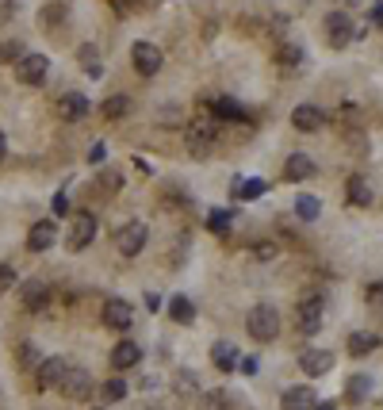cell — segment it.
<instances>
[{
    "instance_id": "obj_4",
    "label": "cell",
    "mask_w": 383,
    "mask_h": 410,
    "mask_svg": "<svg viewBox=\"0 0 383 410\" xmlns=\"http://www.w3.org/2000/svg\"><path fill=\"white\" fill-rule=\"evenodd\" d=\"M92 238H96V215H92V211H77V215H73L69 234H65V245H69L73 253H81V250L92 245Z\"/></svg>"
},
{
    "instance_id": "obj_33",
    "label": "cell",
    "mask_w": 383,
    "mask_h": 410,
    "mask_svg": "<svg viewBox=\"0 0 383 410\" xmlns=\"http://www.w3.org/2000/svg\"><path fill=\"white\" fill-rule=\"evenodd\" d=\"M173 383H176V391H181V395H200V383H195V376H188V372H181Z\"/></svg>"
},
{
    "instance_id": "obj_18",
    "label": "cell",
    "mask_w": 383,
    "mask_h": 410,
    "mask_svg": "<svg viewBox=\"0 0 383 410\" xmlns=\"http://www.w3.org/2000/svg\"><path fill=\"white\" fill-rule=\"evenodd\" d=\"M265 192H268V184L260 177H238L230 184V196H234V200H246V203L257 200V196H265Z\"/></svg>"
},
{
    "instance_id": "obj_3",
    "label": "cell",
    "mask_w": 383,
    "mask_h": 410,
    "mask_svg": "<svg viewBox=\"0 0 383 410\" xmlns=\"http://www.w3.org/2000/svg\"><path fill=\"white\" fill-rule=\"evenodd\" d=\"M146 242H150V226L138 223V219H134V223H123L116 231V250L123 253V257H138Z\"/></svg>"
},
{
    "instance_id": "obj_36",
    "label": "cell",
    "mask_w": 383,
    "mask_h": 410,
    "mask_svg": "<svg viewBox=\"0 0 383 410\" xmlns=\"http://www.w3.org/2000/svg\"><path fill=\"white\" fill-rule=\"evenodd\" d=\"M364 299H368V307H383V280L368 284V288H364Z\"/></svg>"
},
{
    "instance_id": "obj_23",
    "label": "cell",
    "mask_w": 383,
    "mask_h": 410,
    "mask_svg": "<svg viewBox=\"0 0 383 410\" xmlns=\"http://www.w3.org/2000/svg\"><path fill=\"white\" fill-rule=\"evenodd\" d=\"M169 318H173V322H181V326L195 322V307H192V299H184V295H173V299H169Z\"/></svg>"
},
{
    "instance_id": "obj_45",
    "label": "cell",
    "mask_w": 383,
    "mask_h": 410,
    "mask_svg": "<svg viewBox=\"0 0 383 410\" xmlns=\"http://www.w3.org/2000/svg\"><path fill=\"white\" fill-rule=\"evenodd\" d=\"M111 8H116V12H130V8H134V0H108Z\"/></svg>"
},
{
    "instance_id": "obj_15",
    "label": "cell",
    "mask_w": 383,
    "mask_h": 410,
    "mask_svg": "<svg viewBox=\"0 0 383 410\" xmlns=\"http://www.w3.org/2000/svg\"><path fill=\"white\" fill-rule=\"evenodd\" d=\"M291 127L307 130V135H311V130H322L326 127V111L314 108V104H299V108L291 111Z\"/></svg>"
},
{
    "instance_id": "obj_38",
    "label": "cell",
    "mask_w": 383,
    "mask_h": 410,
    "mask_svg": "<svg viewBox=\"0 0 383 410\" xmlns=\"http://www.w3.org/2000/svg\"><path fill=\"white\" fill-rule=\"evenodd\" d=\"M15 288V268L12 265H0V292Z\"/></svg>"
},
{
    "instance_id": "obj_10",
    "label": "cell",
    "mask_w": 383,
    "mask_h": 410,
    "mask_svg": "<svg viewBox=\"0 0 383 410\" xmlns=\"http://www.w3.org/2000/svg\"><path fill=\"white\" fill-rule=\"evenodd\" d=\"M58 391L65 399H92V376H88L85 368H73L69 364V372H65V380H62Z\"/></svg>"
},
{
    "instance_id": "obj_11",
    "label": "cell",
    "mask_w": 383,
    "mask_h": 410,
    "mask_svg": "<svg viewBox=\"0 0 383 410\" xmlns=\"http://www.w3.org/2000/svg\"><path fill=\"white\" fill-rule=\"evenodd\" d=\"M65 372H69V364H65L62 357H46L43 364L35 368V380H39V388L43 391H54V388H62Z\"/></svg>"
},
{
    "instance_id": "obj_46",
    "label": "cell",
    "mask_w": 383,
    "mask_h": 410,
    "mask_svg": "<svg viewBox=\"0 0 383 410\" xmlns=\"http://www.w3.org/2000/svg\"><path fill=\"white\" fill-rule=\"evenodd\" d=\"M146 307H150V310H161V299H158L153 292H146Z\"/></svg>"
},
{
    "instance_id": "obj_37",
    "label": "cell",
    "mask_w": 383,
    "mask_h": 410,
    "mask_svg": "<svg viewBox=\"0 0 383 410\" xmlns=\"http://www.w3.org/2000/svg\"><path fill=\"white\" fill-rule=\"evenodd\" d=\"M65 12H69L65 4H50V8H46V15H43V23H46V27H54L58 20H65Z\"/></svg>"
},
{
    "instance_id": "obj_48",
    "label": "cell",
    "mask_w": 383,
    "mask_h": 410,
    "mask_svg": "<svg viewBox=\"0 0 383 410\" xmlns=\"http://www.w3.org/2000/svg\"><path fill=\"white\" fill-rule=\"evenodd\" d=\"M4 153H8V138L0 135V158H4Z\"/></svg>"
},
{
    "instance_id": "obj_35",
    "label": "cell",
    "mask_w": 383,
    "mask_h": 410,
    "mask_svg": "<svg viewBox=\"0 0 383 410\" xmlns=\"http://www.w3.org/2000/svg\"><path fill=\"white\" fill-rule=\"evenodd\" d=\"M20 58H23L20 43H0V62H20Z\"/></svg>"
},
{
    "instance_id": "obj_1",
    "label": "cell",
    "mask_w": 383,
    "mask_h": 410,
    "mask_svg": "<svg viewBox=\"0 0 383 410\" xmlns=\"http://www.w3.org/2000/svg\"><path fill=\"white\" fill-rule=\"evenodd\" d=\"M215 135H218V119L211 116H192L184 123V146L192 150V158H207V150L215 146Z\"/></svg>"
},
{
    "instance_id": "obj_43",
    "label": "cell",
    "mask_w": 383,
    "mask_h": 410,
    "mask_svg": "<svg viewBox=\"0 0 383 410\" xmlns=\"http://www.w3.org/2000/svg\"><path fill=\"white\" fill-rule=\"evenodd\" d=\"M238 372H246V376H257V357H242V360H238Z\"/></svg>"
},
{
    "instance_id": "obj_25",
    "label": "cell",
    "mask_w": 383,
    "mask_h": 410,
    "mask_svg": "<svg viewBox=\"0 0 383 410\" xmlns=\"http://www.w3.org/2000/svg\"><path fill=\"white\" fill-rule=\"evenodd\" d=\"M77 62H81V69L88 73V77H104V69H100V50H96L92 43H85L77 50Z\"/></svg>"
},
{
    "instance_id": "obj_22",
    "label": "cell",
    "mask_w": 383,
    "mask_h": 410,
    "mask_svg": "<svg viewBox=\"0 0 383 410\" xmlns=\"http://www.w3.org/2000/svg\"><path fill=\"white\" fill-rule=\"evenodd\" d=\"M345 196H349V203H353V207H368V203H372V184L364 177H349Z\"/></svg>"
},
{
    "instance_id": "obj_49",
    "label": "cell",
    "mask_w": 383,
    "mask_h": 410,
    "mask_svg": "<svg viewBox=\"0 0 383 410\" xmlns=\"http://www.w3.org/2000/svg\"><path fill=\"white\" fill-rule=\"evenodd\" d=\"M314 410H333V406H314Z\"/></svg>"
},
{
    "instance_id": "obj_42",
    "label": "cell",
    "mask_w": 383,
    "mask_h": 410,
    "mask_svg": "<svg viewBox=\"0 0 383 410\" xmlns=\"http://www.w3.org/2000/svg\"><path fill=\"white\" fill-rule=\"evenodd\" d=\"M253 253H257L260 261H272V257H276V245H272V242H257Z\"/></svg>"
},
{
    "instance_id": "obj_20",
    "label": "cell",
    "mask_w": 383,
    "mask_h": 410,
    "mask_svg": "<svg viewBox=\"0 0 383 410\" xmlns=\"http://www.w3.org/2000/svg\"><path fill=\"white\" fill-rule=\"evenodd\" d=\"M284 177H288V180L314 177V161L307 158V153H288V161H284Z\"/></svg>"
},
{
    "instance_id": "obj_21",
    "label": "cell",
    "mask_w": 383,
    "mask_h": 410,
    "mask_svg": "<svg viewBox=\"0 0 383 410\" xmlns=\"http://www.w3.org/2000/svg\"><path fill=\"white\" fill-rule=\"evenodd\" d=\"M138 360H142V349H138L134 341H119V346L111 349V368H134Z\"/></svg>"
},
{
    "instance_id": "obj_5",
    "label": "cell",
    "mask_w": 383,
    "mask_h": 410,
    "mask_svg": "<svg viewBox=\"0 0 383 410\" xmlns=\"http://www.w3.org/2000/svg\"><path fill=\"white\" fill-rule=\"evenodd\" d=\"M130 62H134V69L142 73V77H153V73L165 65V54H161V46H153V43H134L130 46Z\"/></svg>"
},
{
    "instance_id": "obj_50",
    "label": "cell",
    "mask_w": 383,
    "mask_h": 410,
    "mask_svg": "<svg viewBox=\"0 0 383 410\" xmlns=\"http://www.w3.org/2000/svg\"><path fill=\"white\" fill-rule=\"evenodd\" d=\"M96 410H104V406H96Z\"/></svg>"
},
{
    "instance_id": "obj_28",
    "label": "cell",
    "mask_w": 383,
    "mask_h": 410,
    "mask_svg": "<svg viewBox=\"0 0 383 410\" xmlns=\"http://www.w3.org/2000/svg\"><path fill=\"white\" fill-rule=\"evenodd\" d=\"M100 399H104V403H123V399H127V380H119V376H116V380H108L100 388Z\"/></svg>"
},
{
    "instance_id": "obj_16",
    "label": "cell",
    "mask_w": 383,
    "mask_h": 410,
    "mask_svg": "<svg viewBox=\"0 0 383 410\" xmlns=\"http://www.w3.org/2000/svg\"><path fill=\"white\" fill-rule=\"evenodd\" d=\"M54 238H58V231H54L50 219H43V223H31V231H27V250L46 253V250L54 245Z\"/></svg>"
},
{
    "instance_id": "obj_47",
    "label": "cell",
    "mask_w": 383,
    "mask_h": 410,
    "mask_svg": "<svg viewBox=\"0 0 383 410\" xmlns=\"http://www.w3.org/2000/svg\"><path fill=\"white\" fill-rule=\"evenodd\" d=\"M372 23H379V27H383V4L372 8Z\"/></svg>"
},
{
    "instance_id": "obj_17",
    "label": "cell",
    "mask_w": 383,
    "mask_h": 410,
    "mask_svg": "<svg viewBox=\"0 0 383 410\" xmlns=\"http://www.w3.org/2000/svg\"><path fill=\"white\" fill-rule=\"evenodd\" d=\"M280 406L284 410H314V406H319V395H314L307 383H303V388H288V391H284V403Z\"/></svg>"
},
{
    "instance_id": "obj_26",
    "label": "cell",
    "mask_w": 383,
    "mask_h": 410,
    "mask_svg": "<svg viewBox=\"0 0 383 410\" xmlns=\"http://www.w3.org/2000/svg\"><path fill=\"white\" fill-rule=\"evenodd\" d=\"M307 54H303V46H295V43H284L280 50H276V62L284 65V69H295L299 62H303Z\"/></svg>"
},
{
    "instance_id": "obj_13",
    "label": "cell",
    "mask_w": 383,
    "mask_h": 410,
    "mask_svg": "<svg viewBox=\"0 0 383 410\" xmlns=\"http://www.w3.org/2000/svg\"><path fill=\"white\" fill-rule=\"evenodd\" d=\"M299 368H303L311 380H319V376H326L333 368V353L330 349H307V353H299Z\"/></svg>"
},
{
    "instance_id": "obj_40",
    "label": "cell",
    "mask_w": 383,
    "mask_h": 410,
    "mask_svg": "<svg viewBox=\"0 0 383 410\" xmlns=\"http://www.w3.org/2000/svg\"><path fill=\"white\" fill-rule=\"evenodd\" d=\"M203 410H226V395H203Z\"/></svg>"
},
{
    "instance_id": "obj_6",
    "label": "cell",
    "mask_w": 383,
    "mask_h": 410,
    "mask_svg": "<svg viewBox=\"0 0 383 410\" xmlns=\"http://www.w3.org/2000/svg\"><path fill=\"white\" fill-rule=\"evenodd\" d=\"M46 73H50V58H46V54H23V58L15 62V77H20L23 85H43Z\"/></svg>"
},
{
    "instance_id": "obj_2",
    "label": "cell",
    "mask_w": 383,
    "mask_h": 410,
    "mask_svg": "<svg viewBox=\"0 0 383 410\" xmlns=\"http://www.w3.org/2000/svg\"><path fill=\"white\" fill-rule=\"evenodd\" d=\"M246 330H249V338H257V341H276V334H280V315H276V307L257 303L246 315Z\"/></svg>"
},
{
    "instance_id": "obj_24",
    "label": "cell",
    "mask_w": 383,
    "mask_h": 410,
    "mask_svg": "<svg viewBox=\"0 0 383 410\" xmlns=\"http://www.w3.org/2000/svg\"><path fill=\"white\" fill-rule=\"evenodd\" d=\"M295 215L299 219H303V223H314V219H319L322 215V200H319V196H295Z\"/></svg>"
},
{
    "instance_id": "obj_44",
    "label": "cell",
    "mask_w": 383,
    "mask_h": 410,
    "mask_svg": "<svg viewBox=\"0 0 383 410\" xmlns=\"http://www.w3.org/2000/svg\"><path fill=\"white\" fill-rule=\"evenodd\" d=\"M65 211H69V196L58 192V196H54V215H65Z\"/></svg>"
},
{
    "instance_id": "obj_30",
    "label": "cell",
    "mask_w": 383,
    "mask_h": 410,
    "mask_svg": "<svg viewBox=\"0 0 383 410\" xmlns=\"http://www.w3.org/2000/svg\"><path fill=\"white\" fill-rule=\"evenodd\" d=\"M215 119H218V123H223V119H230V123H242V119H246V111H242L234 100H215Z\"/></svg>"
},
{
    "instance_id": "obj_29",
    "label": "cell",
    "mask_w": 383,
    "mask_h": 410,
    "mask_svg": "<svg viewBox=\"0 0 383 410\" xmlns=\"http://www.w3.org/2000/svg\"><path fill=\"white\" fill-rule=\"evenodd\" d=\"M230 223H234V215H230V211H223V207L207 215V231L211 234H230Z\"/></svg>"
},
{
    "instance_id": "obj_12",
    "label": "cell",
    "mask_w": 383,
    "mask_h": 410,
    "mask_svg": "<svg viewBox=\"0 0 383 410\" xmlns=\"http://www.w3.org/2000/svg\"><path fill=\"white\" fill-rule=\"evenodd\" d=\"M322 295H303L299 299V330L303 334H319L322 326Z\"/></svg>"
},
{
    "instance_id": "obj_7",
    "label": "cell",
    "mask_w": 383,
    "mask_h": 410,
    "mask_svg": "<svg viewBox=\"0 0 383 410\" xmlns=\"http://www.w3.org/2000/svg\"><path fill=\"white\" fill-rule=\"evenodd\" d=\"M322 27H326V39H330V46H337V50H341V46H349V43L356 39V31H353V20H349V12H330V15H326V23H322Z\"/></svg>"
},
{
    "instance_id": "obj_39",
    "label": "cell",
    "mask_w": 383,
    "mask_h": 410,
    "mask_svg": "<svg viewBox=\"0 0 383 410\" xmlns=\"http://www.w3.org/2000/svg\"><path fill=\"white\" fill-rule=\"evenodd\" d=\"M100 188H104V192H108V196L119 188V173H116V169H108V173L100 177Z\"/></svg>"
},
{
    "instance_id": "obj_14",
    "label": "cell",
    "mask_w": 383,
    "mask_h": 410,
    "mask_svg": "<svg viewBox=\"0 0 383 410\" xmlns=\"http://www.w3.org/2000/svg\"><path fill=\"white\" fill-rule=\"evenodd\" d=\"M58 111H62V123H81L88 116V96L85 93H62Z\"/></svg>"
},
{
    "instance_id": "obj_27",
    "label": "cell",
    "mask_w": 383,
    "mask_h": 410,
    "mask_svg": "<svg viewBox=\"0 0 383 410\" xmlns=\"http://www.w3.org/2000/svg\"><path fill=\"white\" fill-rule=\"evenodd\" d=\"M376 346H379L376 334H353V338H349V353H353V357H368Z\"/></svg>"
},
{
    "instance_id": "obj_34",
    "label": "cell",
    "mask_w": 383,
    "mask_h": 410,
    "mask_svg": "<svg viewBox=\"0 0 383 410\" xmlns=\"http://www.w3.org/2000/svg\"><path fill=\"white\" fill-rule=\"evenodd\" d=\"M15 357H20L23 368H39V364H43V360H39V353H35V346H20V349H15Z\"/></svg>"
},
{
    "instance_id": "obj_31",
    "label": "cell",
    "mask_w": 383,
    "mask_h": 410,
    "mask_svg": "<svg viewBox=\"0 0 383 410\" xmlns=\"http://www.w3.org/2000/svg\"><path fill=\"white\" fill-rule=\"evenodd\" d=\"M127 111H130L127 96H108V100H104V119H123Z\"/></svg>"
},
{
    "instance_id": "obj_32",
    "label": "cell",
    "mask_w": 383,
    "mask_h": 410,
    "mask_svg": "<svg viewBox=\"0 0 383 410\" xmlns=\"http://www.w3.org/2000/svg\"><path fill=\"white\" fill-rule=\"evenodd\" d=\"M368 395H372V380L368 376H353V380H349V399H353V403H364Z\"/></svg>"
},
{
    "instance_id": "obj_19",
    "label": "cell",
    "mask_w": 383,
    "mask_h": 410,
    "mask_svg": "<svg viewBox=\"0 0 383 410\" xmlns=\"http://www.w3.org/2000/svg\"><path fill=\"white\" fill-rule=\"evenodd\" d=\"M211 360H215L218 372H238V349L230 346V341H215V349H211Z\"/></svg>"
},
{
    "instance_id": "obj_41",
    "label": "cell",
    "mask_w": 383,
    "mask_h": 410,
    "mask_svg": "<svg viewBox=\"0 0 383 410\" xmlns=\"http://www.w3.org/2000/svg\"><path fill=\"white\" fill-rule=\"evenodd\" d=\"M104 153H108V146H104V142H92V150H88V165H100Z\"/></svg>"
},
{
    "instance_id": "obj_8",
    "label": "cell",
    "mask_w": 383,
    "mask_h": 410,
    "mask_svg": "<svg viewBox=\"0 0 383 410\" xmlns=\"http://www.w3.org/2000/svg\"><path fill=\"white\" fill-rule=\"evenodd\" d=\"M100 318H104V326L123 334V330H130V322H134V307H130L127 299H108L100 310Z\"/></svg>"
},
{
    "instance_id": "obj_9",
    "label": "cell",
    "mask_w": 383,
    "mask_h": 410,
    "mask_svg": "<svg viewBox=\"0 0 383 410\" xmlns=\"http://www.w3.org/2000/svg\"><path fill=\"white\" fill-rule=\"evenodd\" d=\"M20 307L31 310V315L46 310V307H50V284H43V280H27V284L20 288Z\"/></svg>"
}]
</instances>
